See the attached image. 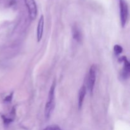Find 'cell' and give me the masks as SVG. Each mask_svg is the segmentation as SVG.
<instances>
[{"instance_id": "6", "label": "cell", "mask_w": 130, "mask_h": 130, "mask_svg": "<svg viewBox=\"0 0 130 130\" xmlns=\"http://www.w3.org/2000/svg\"><path fill=\"white\" fill-rule=\"evenodd\" d=\"M43 29H44V17L41 15L39 19L38 24V28H37V39L38 41H40L43 37Z\"/></svg>"}, {"instance_id": "2", "label": "cell", "mask_w": 130, "mask_h": 130, "mask_svg": "<svg viewBox=\"0 0 130 130\" xmlns=\"http://www.w3.org/2000/svg\"><path fill=\"white\" fill-rule=\"evenodd\" d=\"M96 67L95 65H92L89 70L87 78V88L90 92L92 94L96 80Z\"/></svg>"}, {"instance_id": "4", "label": "cell", "mask_w": 130, "mask_h": 130, "mask_svg": "<svg viewBox=\"0 0 130 130\" xmlns=\"http://www.w3.org/2000/svg\"><path fill=\"white\" fill-rule=\"evenodd\" d=\"M25 1V6H27V8L28 10L29 17L32 20H34L36 19L37 16V12H38V9H37V5L34 0H24Z\"/></svg>"}, {"instance_id": "8", "label": "cell", "mask_w": 130, "mask_h": 130, "mask_svg": "<svg viewBox=\"0 0 130 130\" xmlns=\"http://www.w3.org/2000/svg\"><path fill=\"white\" fill-rule=\"evenodd\" d=\"M72 36L73 38L77 41L80 42L82 40V34H81V32L80 30V29H79V27L76 25H74L72 27Z\"/></svg>"}, {"instance_id": "9", "label": "cell", "mask_w": 130, "mask_h": 130, "mask_svg": "<svg viewBox=\"0 0 130 130\" xmlns=\"http://www.w3.org/2000/svg\"><path fill=\"white\" fill-rule=\"evenodd\" d=\"M114 52H115V53L117 55L121 54L122 53V52H123V48L120 45H118V44H116V45L114 46Z\"/></svg>"}, {"instance_id": "7", "label": "cell", "mask_w": 130, "mask_h": 130, "mask_svg": "<svg viewBox=\"0 0 130 130\" xmlns=\"http://www.w3.org/2000/svg\"><path fill=\"white\" fill-rule=\"evenodd\" d=\"M86 93V87L85 85H83L80 88L79 91V96H78V107L79 109H81V107L83 105L84 99H85V95Z\"/></svg>"}, {"instance_id": "5", "label": "cell", "mask_w": 130, "mask_h": 130, "mask_svg": "<svg viewBox=\"0 0 130 130\" xmlns=\"http://www.w3.org/2000/svg\"><path fill=\"white\" fill-rule=\"evenodd\" d=\"M119 60L124 63V67H123V72H122V76L124 77V79H127L129 77L130 71V64L129 62L126 57H122L119 59Z\"/></svg>"}, {"instance_id": "3", "label": "cell", "mask_w": 130, "mask_h": 130, "mask_svg": "<svg viewBox=\"0 0 130 130\" xmlns=\"http://www.w3.org/2000/svg\"><path fill=\"white\" fill-rule=\"evenodd\" d=\"M119 8H120L121 22L122 26L124 27L126 24L128 17V6L125 0H119Z\"/></svg>"}, {"instance_id": "11", "label": "cell", "mask_w": 130, "mask_h": 130, "mask_svg": "<svg viewBox=\"0 0 130 130\" xmlns=\"http://www.w3.org/2000/svg\"><path fill=\"white\" fill-rule=\"evenodd\" d=\"M12 95H13V93H11L10 95H8V96H6V99H5V102H10L11 100V99H12Z\"/></svg>"}, {"instance_id": "1", "label": "cell", "mask_w": 130, "mask_h": 130, "mask_svg": "<svg viewBox=\"0 0 130 130\" xmlns=\"http://www.w3.org/2000/svg\"><path fill=\"white\" fill-rule=\"evenodd\" d=\"M55 83L53 82L50 90L48 100L44 110V115L46 119H49L50 118L55 108Z\"/></svg>"}, {"instance_id": "10", "label": "cell", "mask_w": 130, "mask_h": 130, "mask_svg": "<svg viewBox=\"0 0 130 130\" xmlns=\"http://www.w3.org/2000/svg\"><path fill=\"white\" fill-rule=\"evenodd\" d=\"M44 130H62L59 126L57 125H50L47 126Z\"/></svg>"}]
</instances>
